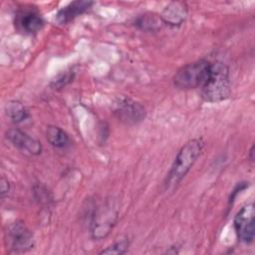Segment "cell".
<instances>
[{"instance_id": "1", "label": "cell", "mask_w": 255, "mask_h": 255, "mask_svg": "<svg viewBox=\"0 0 255 255\" xmlns=\"http://www.w3.org/2000/svg\"><path fill=\"white\" fill-rule=\"evenodd\" d=\"M202 149L203 141L201 138L190 139L181 146L164 179L163 185L165 189L175 186L182 180L201 154Z\"/></svg>"}, {"instance_id": "2", "label": "cell", "mask_w": 255, "mask_h": 255, "mask_svg": "<svg viewBox=\"0 0 255 255\" xmlns=\"http://www.w3.org/2000/svg\"><path fill=\"white\" fill-rule=\"evenodd\" d=\"M231 93L229 69L222 62L210 65L209 74L201 87V97L205 102L217 103L229 98Z\"/></svg>"}, {"instance_id": "3", "label": "cell", "mask_w": 255, "mask_h": 255, "mask_svg": "<svg viewBox=\"0 0 255 255\" xmlns=\"http://www.w3.org/2000/svg\"><path fill=\"white\" fill-rule=\"evenodd\" d=\"M211 62L205 59L182 66L172 78L173 85L178 89H195L202 87L209 74Z\"/></svg>"}, {"instance_id": "4", "label": "cell", "mask_w": 255, "mask_h": 255, "mask_svg": "<svg viewBox=\"0 0 255 255\" xmlns=\"http://www.w3.org/2000/svg\"><path fill=\"white\" fill-rule=\"evenodd\" d=\"M91 220V234L94 239L100 240L109 235L118 219V211L110 202L95 206Z\"/></svg>"}, {"instance_id": "5", "label": "cell", "mask_w": 255, "mask_h": 255, "mask_svg": "<svg viewBox=\"0 0 255 255\" xmlns=\"http://www.w3.org/2000/svg\"><path fill=\"white\" fill-rule=\"evenodd\" d=\"M44 19L38 9L33 6L19 8L14 16V25L18 32L32 35L39 32L44 26Z\"/></svg>"}, {"instance_id": "6", "label": "cell", "mask_w": 255, "mask_h": 255, "mask_svg": "<svg viewBox=\"0 0 255 255\" xmlns=\"http://www.w3.org/2000/svg\"><path fill=\"white\" fill-rule=\"evenodd\" d=\"M6 240L14 252H25L34 246L33 233L22 221H15L9 225Z\"/></svg>"}, {"instance_id": "7", "label": "cell", "mask_w": 255, "mask_h": 255, "mask_svg": "<svg viewBox=\"0 0 255 255\" xmlns=\"http://www.w3.org/2000/svg\"><path fill=\"white\" fill-rule=\"evenodd\" d=\"M115 117L125 125L133 126L145 118L143 106L129 98L120 99L114 107Z\"/></svg>"}, {"instance_id": "8", "label": "cell", "mask_w": 255, "mask_h": 255, "mask_svg": "<svg viewBox=\"0 0 255 255\" xmlns=\"http://www.w3.org/2000/svg\"><path fill=\"white\" fill-rule=\"evenodd\" d=\"M254 206L248 203L240 208L234 217V229L238 239L246 244L253 241L255 236V223H254Z\"/></svg>"}, {"instance_id": "9", "label": "cell", "mask_w": 255, "mask_h": 255, "mask_svg": "<svg viewBox=\"0 0 255 255\" xmlns=\"http://www.w3.org/2000/svg\"><path fill=\"white\" fill-rule=\"evenodd\" d=\"M6 137L22 152L30 155H39L42 152L41 142L17 128H10L6 132Z\"/></svg>"}, {"instance_id": "10", "label": "cell", "mask_w": 255, "mask_h": 255, "mask_svg": "<svg viewBox=\"0 0 255 255\" xmlns=\"http://www.w3.org/2000/svg\"><path fill=\"white\" fill-rule=\"evenodd\" d=\"M188 9L185 2L172 1L164 7L159 16L163 24L170 27H178L185 21Z\"/></svg>"}, {"instance_id": "11", "label": "cell", "mask_w": 255, "mask_h": 255, "mask_svg": "<svg viewBox=\"0 0 255 255\" xmlns=\"http://www.w3.org/2000/svg\"><path fill=\"white\" fill-rule=\"evenodd\" d=\"M93 5H94L93 1H85V0L73 1L68 5L64 6L63 8H61L56 14L55 19L61 25L68 24L74 19H76L77 17L81 16L82 14L90 10Z\"/></svg>"}, {"instance_id": "12", "label": "cell", "mask_w": 255, "mask_h": 255, "mask_svg": "<svg viewBox=\"0 0 255 255\" xmlns=\"http://www.w3.org/2000/svg\"><path fill=\"white\" fill-rule=\"evenodd\" d=\"M136 28L146 31V32H153L157 31L158 29L161 28V25L163 24L160 16L155 14V13H143L139 16H137L133 23H132Z\"/></svg>"}, {"instance_id": "13", "label": "cell", "mask_w": 255, "mask_h": 255, "mask_svg": "<svg viewBox=\"0 0 255 255\" xmlns=\"http://www.w3.org/2000/svg\"><path fill=\"white\" fill-rule=\"evenodd\" d=\"M46 137L50 144L57 148L66 147L70 142L68 133L64 129L56 126H49L47 128Z\"/></svg>"}, {"instance_id": "14", "label": "cell", "mask_w": 255, "mask_h": 255, "mask_svg": "<svg viewBox=\"0 0 255 255\" xmlns=\"http://www.w3.org/2000/svg\"><path fill=\"white\" fill-rule=\"evenodd\" d=\"M6 115L12 122L18 124L25 121L28 118V111L22 103L19 101H10L5 107Z\"/></svg>"}, {"instance_id": "15", "label": "cell", "mask_w": 255, "mask_h": 255, "mask_svg": "<svg viewBox=\"0 0 255 255\" xmlns=\"http://www.w3.org/2000/svg\"><path fill=\"white\" fill-rule=\"evenodd\" d=\"M74 72L73 71H65L61 74H59L55 80L52 81L51 86L54 89H61L63 87H65L66 85H68L69 83H71L74 79Z\"/></svg>"}, {"instance_id": "16", "label": "cell", "mask_w": 255, "mask_h": 255, "mask_svg": "<svg viewBox=\"0 0 255 255\" xmlns=\"http://www.w3.org/2000/svg\"><path fill=\"white\" fill-rule=\"evenodd\" d=\"M128 241L127 239H123L121 241H118L116 243H114L113 245L109 246L107 249L103 250L100 252V254H124L127 252L128 248Z\"/></svg>"}, {"instance_id": "17", "label": "cell", "mask_w": 255, "mask_h": 255, "mask_svg": "<svg viewBox=\"0 0 255 255\" xmlns=\"http://www.w3.org/2000/svg\"><path fill=\"white\" fill-rule=\"evenodd\" d=\"M10 189V184L8 179H6L4 176L1 178V196L4 197L5 194H7L9 192Z\"/></svg>"}, {"instance_id": "18", "label": "cell", "mask_w": 255, "mask_h": 255, "mask_svg": "<svg viewBox=\"0 0 255 255\" xmlns=\"http://www.w3.org/2000/svg\"><path fill=\"white\" fill-rule=\"evenodd\" d=\"M254 146H252L251 147V149H250V151H249V153H250V160H253L254 159V156H253V153H254Z\"/></svg>"}]
</instances>
